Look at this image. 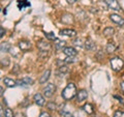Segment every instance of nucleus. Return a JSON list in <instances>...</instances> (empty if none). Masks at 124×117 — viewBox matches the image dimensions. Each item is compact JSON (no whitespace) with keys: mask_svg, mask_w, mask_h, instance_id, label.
Returning a JSON list of instances; mask_svg holds the SVG:
<instances>
[{"mask_svg":"<svg viewBox=\"0 0 124 117\" xmlns=\"http://www.w3.org/2000/svg\"><path fill=\"white\" fill-rule=\"evenodd\" d=\"M66 1L69 3V4H73L75 2H77V0H66Z\"/></svg>","mask_w":124,"mask_h":117,"instance_id":"4c0bfd02","label":"nucleus"},{"mask_svg":"<svg viewBox=\"0 0 124 117\" xmlns=\"http://www.w3.org/2000/svg\"><path fill=\"white\" fill-rule=\"evenodd\" d=\"M84 47H85V49L88 50V51H93V50L96 49L95 42H93L91 38H88V40H86V42H85V44H84Z\"/></svg>","mask_w":124,"mask_h":117,"instance_id":"2eb2a0df","label":"nucleus"},{"mask_svg":"<svg viewBox=\"0 0 124 117\" xmlns=\"http://www.w3.org/2000/svg\"><path fill=\"white\" fill-rule=\"evenodd\" d=\"M73 21H75L73 16L70 14H64L61 17V22L64 23V24H72Z\"/></svg>","mask_w":124,"mask_h":117,"instance_id":"ddd939ff","label":"nucleus"},{"mask_svg":"<svg viewBox=\"0 0 124 117\" xmlns=\"http://www.w3.org/2000/svg\"><path fill=\"white\" fill-rule=\"evenodd\" d=\"M55 49L57 51H63V49L65 48V45H66V42L65 41H59V40H55Z\"/></svg>","mask_w":124,"mask_h":117,"instance_id":"a211bd4d","label":"nucleus"},{"mask_svg":"<svg viewBox=\"0 0 124 117\" xmlns=\"http://www.w3.org/2000/svg\"><path fill=\"white\" fill-rule=\"evenodd\" d=\"M49 55V51H40L39 50V53H38V57L40 58V59H46V57Z\"/></svg>","mask_w":124,"mask_h":117,"instance_id":"393cba45","label":"nucleus"},{"mask_svg":"<svg viewBox=\"0 0 124 117\" xmlns=\"http://www.w3.org/2000/svg\"><path fill=\"white\" fill-rule=\"evenodd\" d=\"M4 117H14V112L9 108H5L4 110Z\"/></svg>","mask_w":124,"mask_h":117,"instance_id":"b1692460","label":"nucleus"},{"mask_svg":"<svg viewBox=\"0 0 124 117\" xmlns=\"http://www.w3.org/2000/svg\"><path fill=\"white\" fill-rule=\"evenodd\" d=\"M5 33H6V31H5V29L3 28V27H1L0 26V38L1 37H3L5 35Z\"/></svg>","mask_w":124,"mask_h":117,"instance_id":"473e14b6","label":"nucleus"},{"mask_svg":"<svg viewBox=\"0 0 124 117\" xmlns=\"http://www.w3.org/2000/svg\"><path fill=\"white\" fill-rule=\"evenodd\" d=\"M63 53L67 57H76L78 55V51L72 47H65L63 49Z\"/></svg>","mask_w":124,"mask_h":117,"instance_id":"9b49d317","label":"nucleus"},{"mask_svg":"<svg viewBox=\"0 0 124 117\" xmlns=\"http://www.w3.org/2000/svg\"><path fill=\"white\" fill-rule=\"evenodd\" d=\"M110 63H111V66H112V69L115 71V72L121 71L122 67H123V65H124L123 60L121 59V58H119V57L112 58L111 61H110Z\"/></svg>","mask_w":124,"mask_h":117,"instance_id":"f03ea898","label":"nucleus"},{"mask_svg":"<svg viewBox=\"0 0 124 117\" xmlns=\"http://www.w3.org/2000/svg\"><path fill=\"white\" fill-rule=\"evenodd\" d=\"M33 100H34V103H35L37 106H39V107H42V106H45V104H46V99H45V96L41 94V93H35L33 96Z\"/></svg>","mask_w":124,"mask_h":117,"instance_id":"20e7f679","label":"nucleus"},{"mask_svg":"<svg viewBox=\"0 0 124 117\" xmlns=\"http://www.w3.org/2000/svg\"><path fill=\"white\" fill-rule=\"evenodd\" d=\"M33 83H34L33 79L29 77H24L22 79L17 80V85H19V86H28V85H32Z\"/></svg>","mask_w":124,"mask_h":117,"instance_id":"39448f33","label":"nucleus"},{"mask_svg":"<svg viewBox=\"0 0 124 117\" xmlns=\"http://www.w3.org/2000/svg\"><path fill=\"white\" fill-rule=\"evenodd\" d=\"M59 71H60V73H62V75H63V74H65V73L68 72V67H67L66 65L60 66V67H59Z\"/></svg>","mask_w":124,"mask_h":117,"instance_id":"c756f323","label":"nucleus"},{"mask_svg":"<svg viewBox=\"0 0 124 117\" xmlns=\"http://www.w3.org/2000/svg\"><path fill=\"white\" fill-rule=\"evenodd\" d=\"M39 117H51V115L48 112H41L39 114Z\"/></svg>","mask_w":124,"mask_h":117,"instance_id":"72a5a7b5","label":"nucleus"},{"mask_svg":"<svg viewBox=\"0 0 124 117\" xmlns=\"http://www.w3.org/2000/svg\"><path fill=\"white\" fill-rule=\"evenodd\" d=\"M60 35H64V36H68V37H76L77 36V31L73 29H69V28H65L60 30Z\"/></svg>","mask_w":124,"mask_h":117,"instance_id":"1a4fd4ad","label":"nucleus"},{"mask_svg":"<svg viewBox=\"0 0 124 117\" xmlns=\"http://www.w3.org/2000/svg\"><path fill=\"white\" fill-rule=\"evenodd\" d=\"M114 97H115V99H117L121 104H124V100H123V97L122 96H120V95H114Z\"/></svg>","mask_w":124,"mask_h":117,"instance_id":"c9c22d12","label":"nucleus"},{"mask_svg":"<svg viewBox=\"0 0 124 117\" xmlns=\"http://www.w3.org/2000/svg\"><path fill=\"white\" fill-rule=\"evenodd\" d=\"M18 47H19V49H20L21 51L27 52V51H29V50L31 49V42H28V41L23 40V41H20L18 42Z\"/></svg>","mask_w":124,"mask_h":117,"instance_id":"0eeeda50","label":"nucleus"},{"mask_svg":"<svg viewBox=\"0 0 124 117\" xmlns=\"http://www.w3.org/2000/svg\"><path fill=\"white\" fill-rule=\"evenodd\" d=\"M77 86L73 83H68L65 88L62 90L61 92V96L64 100H72L73 97L77 95Z\"/></svg>","mask_w":124,"mask_h":117,"instance_id":"f257e3e1","label":"nucleus"},{"mask_svg":"<svg viewBox=\"0 0 124 117\" xmlns=\"http://www.w3.org/2000/svg\"><path fill=\"white\" fill-rule=\"evenodd\" d=\"M110 19H111L112 22H114V23H116V24H118L120 26L124 25V19L121 17V16H119L117 14H112L110 16Z\"/></svg>","mask_w":124,"mask_h":117,"instance_id":"9d476101","label":"nucleus"},{"mask_svg":"<svg viewBox=\"0 0 124 117\" xmlns=\"http://www.w3.org/2000/svg\"><path fill=\"white\" fill-rule=\"evenodd\" d=\"M10 50H11V45L8 42H3L0 44V52L7 53V52H9Z\"/></svg>","mask_w":124,"mask_h":117,"instance_id":"dca6fc26","label":"nucleus"},{"mask_svg":"<svg viewBox=\"0 0 124 117\" xmlns=\"http://www.w3.org/2000/svg\"><path fill=\"white\" fill-rule=\"evenodd\" d=\"M10 63V60L8 57H5V58H2L1 60H0V65L2 66V67H7V66L9 65Z\"/></svg>","mask_w":124,"mask_h":117,"instance_id":"412c9836","label":"nucleus"},{"mask_svg":"<svg viewBox=\"0 0 124 117\" xmlns=\"http://www.w3.org/2000/svg\"><path fill=\"white\" fill-rule=\"evenodd\" d=\"M121 90L124 92V81H123L122 83H121Z\"/></svg>","mask_w":124,"mask_h":117,"instance_id":"ea45409f","label":"nucleus"},{"mask_svg":"<svg viewBox=\"0 0 124 117\" xmlns=\"http://www.w3.org/2000/svg\"><path fill=\"white\" fill-rule=\"evenodd\" d=\"M24 2H25V0H24V1H19V8H20V9L24 8V6H30L29 2H26V3H24Z\"/></svg>","mask_w":124,"mask_h":117,"instance_id":"bb28decb","label":"nucleus"},{"mask_svg":"<svg viewBox=\"0 0 124 117\" xmlns=\"http://www.w3.org/2000/svg\"><path fill=\"white\" fill-rule=\"evenodd\" d=\"M64 60H65V62H66V63H73V62L76 61L73 57H66V59H64Z\"/></svg>","mask_w":124,"mask_h":117,"instance_id":"2f4dec72","label":"nucleus"},{"mask_svg":"<svg viewBox=\"0 0 124 117\" xmlns=\"http://www.w3.org/2000/svg\"><path fill=\"white\" fill-rule=\"evenodd\" d=\"M50 76H51V69L50 68L46 69L39 78V84H45L46 82H48V80L50 79Z\"/></svg>","mask_w":124,"mask_h":117,"instance_id":"4468645a","label":"nucleus"},{"mask_svg":"<svg viewBox=\"0 0 124 117\" xmlns=\"http://www.w3.org/2000/svg\"><path fill=\"white\" fill-rule=\"evenodd\" d=\"M0 117H4V109L1 104H0Z\"/></svg>","mask_w":124,"mask_h":117,"instance_id":"f704fd0d","label":"nucleus"},{"mask_svg":"<svg viewBox=\"0 0 124 117\" xmlns=\"http://www.w3.org/2000/svg\"><path fill=\"white\" fill-rule=\"evenodd\" d=\"M18 71H19V65L16 64V65H15V71H14V73H17Z\"/></svg>","mask_w":124,"mask_h":117,"instance_id":"58836bf2","label":"nucleus"},{"mask_svg":"<svg viewBox=\"0 0 124 117\" xmlns=\"http://www.w3.org/2000/svg\"><path fill=\"white\" fill-rule=\"evenodd\" d=\"M46 109H49L50 111H55L57 109V106L54 102H49L48 104H46Z\"/></svg>","mask_w":124,"mask_h":117,"instance_id":"5701e85b","label":"nucleus"},{"mask_svg":"<svg viewBox=\"0 0 124 117\" xmlns=\"http://www.w3.org/2000/svg\"><path fill=\"white\" fill-rule=\"evenodd\" d=\"M104 2H106V4L108 5V8H111L113 10L119 11L120 9H121V7H120L117 0H104Z\"/></svg>","mask_w":124,"mask_h":117,"instance_id":"423d86ee","label":"nucleus"},{"mask_svg":"<svg viewBox=\"0 0 124 117\" xmlns=\"http://www.w3.org/2000/svg\"><path fill=\"white\" fill-rule=\"evenodd\" d=\"M55 91H56V86H55V84H53V83L46 84V86L44 88V90H42L44 95L46 97H52L54 95V93H55Z\"/></svg>","mask_w":124,"mask_h":117,"instance_id":"7ed1b4c3","label":"nucleus"},{"mask_svg":"<svg viewBox=\"0 0 124 117\" xmlns=\"http://www.w3.org/2000/svg\"><path fill=\"white\" fill-rule=\"evenodd\" d=\"M87 97H88V92L85 89H82V90H80L77 93V100L79 103H82L84 100H86Z\"/></svg>","mask_w":124,"mask_h":117,"instance_id":"f8f14e48","label":"nucleus"},{"mask_svg":"<svg viewBox=\"0 0 124 117\" xmlns=\"http://www.w3.org/2000/svg\"><path fill=\"white\" fill-rule=\"evenodd\" d=\"M46 37L48 38V40H57L56 36H55V33H54V32H48V33H46Z\"/></svg>","mask_w":124,"mask_h":117,"instance_id":"a878e982","label":"nucleus"},{"mask_svg":"<svg viewBox=\"0 0 124 117\" xmlns=\"http://www.w3.org/2000/svg\"><path fill=\"white\" fill-rule=\"evenodd\" d=\"M3 94H4V89H3L1 86H0V97L3 96Z\"/></svg>","mask_w":124,"mask_h":117,"instance_id":"e433bc0d","label":"nucleus"},{"mask_svg":"<svg viewBox=\"0 0 124 117\" xmlns=\"http://www.w3.org/2000/svg\"><path fill=\"white\" fill-rule=\"evenodd\" d=\"M115 50H116V46L113 44V42H108V44L107 45L106 51H107L108 53H113Z\"/></svg>","mask_w":124,"mask_h":117,"instance_id":"4be33fe9","label":"nucleus"},{"mask_svg":"<svg viewBox=\"0 0 124 117\" xmlns=\"http://www.w3.org/2000/svg\"><path fill=\"white\" fill-rule=\"evenodd\" d=\"M84 111L87 113V114H92L93 112H94V110H93V106L91 104H86V105H84Z\"/></svg>","mask_w":124,"mask_h":117,"instance_id":"aec40b11","label":"nucleus"},{"mask_svg":"<svg viewBox=\"0 0 124 117\" xmlns=\"http://www.w3.org/2000/svg\"><path fill=\"white\" fill-rule=\"evenodd\" d=\"M73 44H75L76 46L83 47V45H82V40H81V38H77V40H75V42H73Z\"/></svg>","mask_w":124,"mask_h":117,"instance_id":"7c9ffc66","label":"nucleus"},{"mask_svg":"<svg viewBox=\"0 0 124 117\" xmlns=\"http://www.w3.org/2000/svg\"><path fill=\"white\" fill-rule=\"evenodd\" d=\"M37 48L40 50V51H49L51 49V44L46 41L41 40L37 42Z\"/></svg>","mask_w":124,"mask_h":117,"instance_id":"6e6552de","label":"nucleus"},{"mask_svg":"<svg viewBox=\"0 0 124 117\" xmlns=\"http://www.w3.org/2000/svg\"><path fill=\"white\" fill-rule=\"evenodd\" d=\"M113 117H124V111L121 110H118L114 113V116Z\"/></svg>","mask_w":124,"mask_h":117,"instance_id":"cd10ccee","label":"nucleus"},{"mask_svg":"<svg viewBox=\"0 0 124 117\" xmlns=\"http://www.w3.org/2000/svg\"><path fill=\"white\" fill-rule=\"evenodd\" d=\"M115 33V29L113 28V27H106V28L103 29V34L106 36H113Z\"/></svg>","mask_w":124,"mask_h":117,"instance_id":"6ab92c4d","label":"nucleus"},{"mask_svg":"<svg viewBox=\"0 0 124 117\" xmlns=\"http://www.w3.org/2000/svg\"><path fill=\"white\" fill-rule=\"evenodd\" d=\"M61 117H73V115L71 114L70 112H67V111H62V112H61Z\"/></svg>","mask_w":124,"mask_h":117,"instance_id":"c85d7f7f","label":"nucleus"},{"mask_svg":"<svg viewBox=\"0 0 124 117\" xmlns=\"http://www.w3.org/2000/svg\"><path fill=\"white\" fill-rule=\"evenodd\" d=\"M3 83H4L6 87H9V88L17 86V81L10 79V78H4V79H3Z\"/></svg>","mask_w":124,"mask_h":117,"instance_id":"f3484780","label":"nucleus"}]
</instances>
